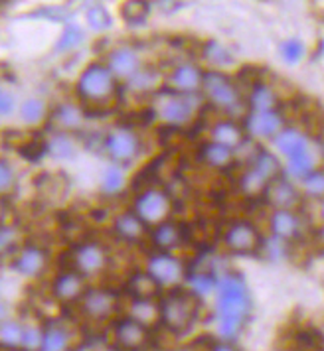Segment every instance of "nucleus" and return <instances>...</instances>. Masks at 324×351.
I'll list each match as a JSON object with an SVG mask.
<instances>
[{"label": "nucleus", "instance_id": "1", "mask_svg": "<svg viewBox=\"0 0 324 351\" xmlns=\"http://www.w3.org/2000/svg\"><path fill=\"white\" fill-rule=\"evenodd\" d=\"M210 304L213 335L227 341H238L253 312L251 288L242 272L231 269L222 272Z\"/></svg>", "mask_w": 324, "mask_h": 351}, {"label": "nucleus", "instance_id": "2", "mask_svg": "<svg viewBox=\"0 0 324 351\" xmlns=\"http://www.w3.org/2000/svg\"><path fill=\"white\" fill-rule=\"evenodd\" d=\"M283 174V162L267 144L251 143L240 156L233 172V192L243 202H261L269 184Z\"/></svg>", "mask_w": 324, "mask_h": 351}, {"label": "nucleus", "instance_id": "3", "mask_svg": "<svg viewBox=\"0 0 324 351\" xmlns=\"http://www.w3.org/2000/svg\"><path fill=\"white\" fill-rule=\"evenodd\" d=\"M76 97L87 114L111 111L123 97V83L105 62H93L83 67L76 81Z\"/></svg>", "mask_w": 324, "mask_h": 351}, {"label": "nucleus", "instance_id": "4", "mask_svg": "<svg viewBox=\"0 0 324 351\" xmlns=\"http://www.w3.org/2000/svg\"><path fill=\"white\" fill-rule=\"evenodd\" d=\"M146 107L150 111L154 127L174 132L192 128L202 119V112H206L200 95H184L166 87L150 97Z\"/></svg>", "mask_w": 324, "mask_h": 351}, {"label": "nucleus", "instance_id": "5", "mask_svg": "<svg viewBox=\"0 0 324 351\" xmlns=\"http://www.w3.org/2000/svg\"><path fill=\"white\" fill-rule=\"evenodd\" d=\"M127 208L132 209L148 229H152L176 217V195L164 182L148 178L139 184H130Z\"/></svg>", "mask_w": 324, "mask_h": 351}, {"label": "nucleus", "instance_id": "6", "mask_svg": "<svg viewBox=\"0 0 324 351\" xmlns=\"http://www.w3.org/2000/svg\"><path fill=\"white\" fill-rule=\"evenodd\" d=\"M97 148L105 162L119 164L130 170L132 166H139L143 162L148 146L143 128L137 123L121 121L103 130V134L99 136Z\"/></svg>", "mask_w": 324, "mask_h": 351}, {"label": "nucleus", "instance_id": "7", "mask_svg": "<svg viewBox=\"0 0 324 351\" xmlns=\"http://www.w3.org/2000/svg\"><path fill=\"white\" fill-rule=\"evenodd\" d=\"M204 304L200 298L186 288H176L162 292L159 298V326L172 337H186L194 332L198 322L202 319V308Z\"/></svg>", "mask_w": 324, "mask_h": 351}, {"label": "nucleus", "instance_id": "8", "mask_svg": "<svg viewBox=\"0 0 324 351\" xmlns=\"http://www.w3.org/2000/svg\"><path fill=\"white\" fill-rule=\"evenodd\" d=\"M200 97L204 101L206 111L222 117H235L242 119L247 112L245 105V91L235 75L227 71H213L206 69Z\"/></svg>", "mask_w": 324, "mask_h": 351}, {"label": "nucleus", "instance_id": "9", "mask_svg": "<svg viewBox=\"0 0 324 351\" xmlns=\"http://www.w3.org/2000/svg\"><path fill=\"white\" fill-rule=\"evenodd\" d=\"M265 229L249 215H233L222 225L218 233L220 253L231 258H247L261 253Z\"/></svg>", "mask_w": 324, "mask_h": 351}, {"label": "nucleus", "instance_id": "10", "mask_svg": "<svg viewBox=\"0 0 324 351\" xmlns=\"http://www.w3.org/2000/svg\"><path fill=\"white\" fill-rule=\"evenodd\" d=\"M113 261V251L105 241L87 237V239H78L69 247L65 256V267L80 272L87 280H95L111 271Z\"/></svg>", "mask_w": 324, "mask_h": 351}, {"label": "nucleus", "instance_id": "11", "mask_svg": "<svg viewBox=\"0 0 324 351\" xmlns=\"http://www.w3.org/2000/svg\"><path fill=\"white\" fill-rule=\"evenodd\" d=\"M78 314L89 324H113L125 314V298L119 290L105 285H89L81 300L76 304Z\"/></svg>", "mask_w": 324, "mask_h": 351}, {"label": "nucleus", "instance_id": "12", "mask_svg": "<svg viewBox=\"0 0 324 351\" xmlns=\"http://www.w3.org/2000/svg\"><path fill=\"white\" fill-rule=\"evenodd\" d=\"M141 267L150 274V278L159 285L162 292H168L184 287L190 271V258L184 253L146 249Z\"/></svg>", "mask_w": 324, "mask_h": 351}, {"label": "nucleus", "instance_id": "13", "mask_svg": "<svg viewBox=\"0 0 324 351\" xmlns=\"http://www.w3.org/2000/svg\"><path fill=\"white\" fill-rule=\"evenodd\" d=\"M263 229L269 237L285 241L289 245H299L307 239L314 219L303 208L265 209Z\"/></svg>", "mask_w": 324, "mask_h": 351}, {"label": "nucleus", "instance_id": "14", "mask_svg": "<svg viewBox=\"0 0 324 351\" xmlns=\"http://www.w3.org/2000/svg\"><path fill=\"white\" fill-rule=\"evenodd\" d=\"M210 143L222 144L229 150L238 152L242 156V152L251 144V141L247 138V132L243 128L242 119L235 117H222V114H211L208 119V123L204 125L202 136Z\"/></svg>", "mask_w": 324, "mask_h": 351}, {"label": "nucleus", "instance_id": "15", "mask_svg": "<svg viewBox=\"0 0 324 351\" xmlns=\"http://www.w3.org/2000/svg\"><path fill=\"white\" fill-rule=\"evenodd\" d=\"M148 227L143 223V219L130 208H121L115 211L109 219V235L113 237L117 245L125 249L145 247L148 241Z\"/></svg>", "mask_w": 324, "mask_h": 351}, {"label": "nucleus", "instance_id": "16", "mask_svg": "<svg viewBox=\"0 0 324 351\" xmlns=\"http://www.w3.org/2000/svg\"><path fill=\"white\" fill-rule=\"evenodd\" d=\"M194 160L204 172L216 176L233 174L240 166V154L238 152L229 150L222 144L210 143L206 138H200L196 144Z\"/></svg>", "mask_w": 324, "mask_h": 351}, {"label": "nucleus", "instance_id": "17", "mask_svg": "<svg viewBox=\"0 0 324 351\" xmlns=\"http://www.w3.org/2000/svg\"><path fill=\"white\" fill-rule=\"evenodd\" d=\"M111 328V346L117 351H145L152 339V328L141 324L139 319L121 314Z\"/></svg>", "mask_w": 324, "mask_h": 351}, {"label": "nucleus", "instance_id": "18", "mask_svg": "<svg viewBox=\"0 0 324 351\" xmlns=\"http://www.w3.org/2000/svg\"><path fill=\"white\" fill-rule=\"evenodd\" d=\"M192 241L190 229L182 219L172 217L164 223L157 225L148 231V241H146V249H154V251H168V253H184L188 249Z\"/></svg>", "mask_w": 324, "mask_h": 351}, {"label": "nucleus", "instance_id": "19", "mask_svg": "<svg viewBox=\"0 0 324 351\" xmlns=\"http://www.w3.org/2000/svg\"><path fill=\"white\" fill-rule=\"evenodd\" d=\"M243 128L247 132V138L255 144H271L277 134L289 125L283 109L275 111H247L242 117Z\"/></svg>", "mask_w": 324, "mask_h": 351}, {"label": "nucleus", "instance_id": "20", "mask_svg": "<svg viewBox=\"0 0 324 351\" xmlns=\"http://www.w3.org/2000/svg\"><path fill=\"white\" fill-rule=\"evenodd\" d=\"M10 267L18 276L36 280L49 269V251L38 241H24L10 258Z\"/></svg>", "mask_w": 324, "mask_h": 351}, {"label": "nucleus", "instance_id": "21", "mask_svg": "<svg viewBox=\"0 0 324 351\" xmlns=\"http://www.w3.org/2000/svg\"><path fill=\"white\" fill-rule=\"evenodd\" d=\"M206 69L196 62L182 60L168 65V71H164V87L184 95H200L202 81Z\"/></svg>", "mask_w": 324, "mask_h": 351}, {"label": "nucleus", "instance_id": "22", "mask_svg": "<svg viewBox=\"0 0 324 351\" xmlns=\"http://www.w3.org/2000/svg\"><path fill=\"white\" fill-rule=\"evenodd\" d=\"M89 288V280L83 278L80 272L69 267L58 271L49 280L48 294L56 300L58 306H76L80 302L85 290Z\"/></svg>", "mask_w": 324, "mask_h": 351}, {"label": "nucleus", "instance_id": "23", "mask_svg": "<svg viewBox=\"0 0 324 351\" xmlns=\"http://www.w3.org/2000/svg\"><path fill=\"white\" fill-rule=\"evenodd\" d=\"M261 204L265 209H291L303 208L307 202L303 197L299 182L281 174L269 184V188L261 197Z\"/></svg>", "mask_w": 324, "mask_h": 351}, {"label": "nucleus", "instance_id": "24", "mask_svg": "<svg viewBox=\"0 0 324 351\" xmlns=\"http://www.w3.org/2000/svg\"><path fill=\"white\" fill-rule=\"evenodd\" d=\"M87 111L81 107V103H71L65 101L56 107H51L49 111L48 125L51 130H60V132H69V134H81L85 130L87 123Z\"/></svg>", "mask_w": 324, "mask_h": 351}, {"label": "nucleus", "instance_id": "25", "mask_svg": "<svg viewBox=\"0 0 324 351\" xmlns=\"http://www.w3.org/2000/svg\"><path fill=\"white\" fill-rule=\"evenodd\" d=\"M130 180H132V176H130L129 168L105 162V166L97 174V190L105 199H117L125 193L129 195Z\"/></svg>", "mask_w": 324, "mask_h": 351}, {"label": "nucleus", "instance_id": "26", "mask_svg": "<svg viewBox=\"0 0 324 351\" xmlns=\"http://www.w3.org/2000/svg\"><path fill=\"white\" fill-rule=\"evenodd\" d=\"M162 87H164V73L161 69L152 65H143L129 80L123 81V95L129 93L137 99L150 101V97L159 93Z\"/></svg>", "mask_w": 324, "mask_h": 351}, {"label": "nucleus", "instance_id": "27", "mask_svg": "<svg viewBox=\"0 0 324 351\" xmlns=\"http://www.w3.org/2000/svg\"><path fill=\"white\" fill-rule=\"evenodd\" d=\"M245 91V105L247 111H275L281 109V97L273 85L265 80L251 77L247 85H243Z\"/></svg>", "mask_w": 324, "mask_h": 351}, {"label": "nucleus", "instance_id": "28", "mask_svg": "<svg viewBox=\"0 0 324 351\" xmlns=\"http://www.w3.org/2000/svg\"><path fill=\"white\" fill-rule=\"evenodd\" d=\"M105 64L109 65V69L121 83L129 80L132 73H137L145 65L139 56V49L130 48V46H119L111 49L105 58Z\"/></svg>", "mask_w": 324, "mask_h": 351}, {"label": "nucleus", "instance_id": "29", "mask_svg": "<svg viewBox=\"0 0 324 351\" xmlns=\"http://www.w3.org/2000/svg\"><path fill=\"white\" fill-rule=\"evenodd\" d=\"M49 111L48 103L42 97H28L18 105V121L24 130H36L42 125H48Z\"/></svg>", "mask_w": 324, "mask_h": 351}, {"label": "nucleus", "instance_id": "30", "mask_svg": "<svg viewBox=\"0 0 324 351\" xmlns=\"http://www.w3.org/2000/svg\"><path fill=\"white\" fill-rule=\"evenodd\" d=\"M44 141H46V156L56 160V162H69V160L76 158L78 152H80L78 134L51 130V134L46 136Z\"/></svg>", "mask_w": 324, "mask_h": 351}, {"label": "nucleus", "instance_id": "31", "mask_svg": "<svg viewBox=\"0 0 324 351\" xmlns=\"http://www.w3.org/2000/svg\"><path fill=\"white\" fill-rule=\"evenodd\" d=\"M125 294L127 298H161L162 290L150 278V274L139 265L132 269L125 280Z\"/></svg>", "mask_w": 324, "mask_h": 351}, {"label": "nucleus", "instance_id": "32", "mask_svg": "<svg viewBox=\"0 0 324 351\" xmlns=\"http://www.w3.org/2000/svg\"><path fill=\"white\" fill-rule=\"evenodd\" d=\"M125 314L130 318L139 319L141 324H145L148 328H157L159 326V298H129L125 302Z\"/></svg>", "mask_w": 324, "mask_h": 351}, {"label": "nucleus", "instance_id": "33", "mask_svg": "<svg viewBox=\"0 0 324 351\" xmlns=\"http://www.w3.org/2000/svg\"><path fill=\"white\" fill-rule=\"evenodd\" d=\"M200 58L206 64V69H213V71H226V67L233 65V62H235L231 49H227L224 44H220L216 40L202 44Z\"/></svg>", "mask_w": 324, "mask_h": 351}, {"label": "nucleus", "instance_id": "34", "mask_svg": "<svg viewBox=\"0 0 324 351\" xmlns=\"http://www.w3.org/2000/svg\"><path fill=\"white\" fill-rule=\"evenodd\" d=\"M73 350V334L62 324H46L44 326V341L40 351H71Z\"/></svg>", "mask_w": 324, "mask_h": 351}, {"label": "nucleus", "instance_id": "35", "mask_svg": "<svg viewBox=\"0 0 324 351\" xmlns=\"http://www.w3.org/2000/svg\"><path fill=\"white\" fill-rule=\"evenodd\" d=\"M22 334H24V322L16 318H6L0 322V350L22 351Z\"/></svg>", "mask_w": 324, "mask_h": 351}, {"label": "nucleus", "instance_id": "36", "mask_svg": "<svg viewBox=\"0 0 324 351\" xmlns=\"http://www.w3.org/2000/svg\"><path fill=\"white\" fill-rule=\"evenodd\" d=\"M301 192H303V197L305 202H310V204H316L324 199V164L314 168L310 174H307L301 182Z\"/></svg>", "mask_w": 324, "mask_h": 351}, {"label": "nucleus", "instance_id": "37", "mask_svg": "<svg viewBox=\"0 0 324 351\" xmlns=\"http://www.w3.org/2000/svg\"><path fill=\"white\" fill-rule=\"evenodd\" d=\"M150 10H152V0H125L119 8L121 18L130 26L145 24Z\"/></svg>", "mask_w": 324, "mask_h": 351}, {"label": "nucleus", "instance_id": "38", "mask_svg": "<svg viewBox=\"0 0 324 351\" xmlns=\"http://www.w3.org/2000/svg\"><path fill=\"white\" fill-rule=\"evenodd\" d=\"M22 243L24 241H22L20 229L16 225L0 221V256H8V261H10Z\"/></svg>", "mask_w": 324, "mask_h": 351}, {"label": "nucleus", "instance_id": "39", "mask_svg": "<svg viewBox=\"0 0 324 351\" xmlns=\"http://www.w3.org/2000/svg\"><path fill=\"white\" fill-rule=\"evenodd\" d=\"M279 56L287 65L301 64L305 60V56H307V46L299 38H289L279 46Z\"/></svg>", "mask_w": 324, "mask_h": 351}, {"label": "nucleus", "instance_id": "40", "mask_svg": "<svg viewBox=\"0 0 324 351\" xmlns=\"http://www.w3.org/2000/svg\"><path fill=\"white\" fill-rule=\"evenodd\" d=\"M44 341V326L40 322H24L22 351H40Z\"/></svg>", "mask_w": 324, "mask_h": 351}, {"label": "nucleus", "instance_id": "41", "mask_svg": "<svg viewBox=\"0 0 324 351\" xmlns=\"http://www.w3.org/2000/svg\"><path fill=\"white\" fill-rule=\"evenodd\" d=\"M83 40H85V34H83V30H81L80 26L69 24V26H65L64 32L60 34V38H58V42H56V49H58L60 53H64V51H73V49L80 48Z\"/></svg>", "mask_w": 324, "mask_h": 351}, {"label": "nucleus", "instance_id": "42", "mask_svg": "<svg viewBox=\"0 0 324 351\" xmlns=\"http://www.w3.org/2000/svg\"><path fill=\"white\" fill-rule=\"evenodd\" d=\"M18 186V172L10 158L0 156V195H10Z\"/></svg>", "mask_w": 324, "mask_h": 351}, {"label": "nucleus", "instance_id": "43", "mask_svg": "<svg viewBox=\"0 0 324 351\" xmlns=\"http://www.w3.org/2000/svg\"><path fill=\"white\" fill-rule=\"evenodd\" d=\"M85 20H87V26L91 28V30H95V32H105V30H109L111 28V24H113V18L111 14L101 6V4H95V6H91L89 10H87V14H85Z\"/></svg>", "mask_w": 324, "mask_h": 351}, {"label": "nucleus", "instance_id": "44", "mask_svg": "<svg viewBox=\"0 0 324 351\" xmlns=\"http://www.w3.org/2000/svg\"><path fill=\"white\" fill-rule=\"evenodd\" d=\"M14 109H16V101H14L12 93H8L6 89L0 87V119L10 117Z\"/></svg>", "mask_w": 324, "mask_h": 351}, {"label": "nucleus", "instance_id": "45", "mask_svg": "<svg viewBox=\"0 0 324 351\" xmlns=\"http://www.w3.org/2000/svg\"><path fill=\"white\" fill-rule=\"evenodd\" d=\"M202 351H242L238 341H227V339H220V337H213L210 343L204 348Z\"/></svg>", "mask_w": 324, "mask_h": 351}, {"label": "nucleus", "instance_id": "46", "mask_svg": "<svg viewBox=\"0 0 324 351\" xmlns=\"http://www.w3.org/2000/svg\"><path fill=\"white\" fill-rule=\"evenodd\" d=\"M178 6V0H152V8H161L162 12H174Z\"/></svg>", "mask_w": 324, "mask_h": 351}, {"label": "nucleus", "instance_id": "47", "mask_svg": "<svg viewBox=\"0 0 324 351\" xmlns=\"http://www.w3.org/2000/svg\"><path fill=\"white\" fill-rule=\"evenodd\" d=\"M314 223H321L324 227V199L314 204Z\"/></svg>", "mask_w": 324, "mask_h": 351}, {"label": "nucleus", "instance_id": "48", "mask_svg": "<svg viewBox=\"0 0 324 351\" xmlns=\"http://www.w3.org/2000/svg\"><path fill=\"white\" fill-rule=\"evenodd\" d=\"M6 215H8V202L6 195H0V221H6Z\"/></svg>", "mask_w": 324, "mask_h": 351}, {"label": "nucleus", "instance_id": "49", "mask_svg": "<svg viewBox=\"0 0 324 351\" xmlns=\"http://www.w3.org/2000/svg\"><path fill=\"white\" fill-rule=\"evenodd\" d=\"M6 318H10L8 316V302L4 298H0V322H4Z\"/></svg>", "mask_w": 324, "mask_h": 351}, {"label": "nucleus", "instance_id": "50", "mask_svg": "<svg viewBox=\"0 0 324 351\" xmlns=\"http://www.w3.org/2000/svg\"><path fill=\"white\" fill-rule=\"evenodd\" d=\"M170 351H202V348L198 350V348L192 346V343H184V346H176V348H172Z\"/></svg>", "mask_w": 324, "mask_h": 351}]
</instances>
